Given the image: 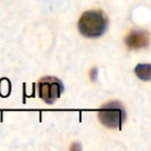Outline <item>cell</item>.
I'll return each instance as SVG.
<instances>
[{"label": "cell", "mask_w": 151, "mask_h": 151, "mask_svg": "<svg viewBox=\"0 0 151 151\" xmlns=\"http://www.w3.org/2000/svg\"><path fill=\"white\" fill-rule=\"evenodd\" d=\"M107 24V18L101 11H87L80 17L78 29L85 38L94 39L105 33Z\"/></svg>", "instance_id": "cell-1"}, {"label": "cell", "mask_w": 151, "mask_h": 151, "mask_svg": "<svg viewBox=\"0 0 151 151\" xmlns=\"http://www.w3.org/2000/svg\"><path fill=\"white\" fill-rule=\"evenodd\" d=\"M98 118L109 129H120L125 120V110L119 101H109L98 111Z\"/></svg>", "instance_id": "cell-2"}, {"label": "cell", "mask_w": 151, "mask_h": 151, "mask_svg": "<svg viewBox=\"0 0 151 151\" xmlns=\"http://www.w3.org/2000/svg\"><path fill=\"white\" fill-rule=\"evenodd\" d=\"M38 96L48 105L53 104L63 93V83L54 77H44L38 81Z\"/></svg>", "instance_id": "cell-3"}, {"label": "cell", "mask_w": 151, "mask_h": 151, "mask_svg": "<svg viewBox=\"0 0 151 151\" xmlns=\"http://www.w3.org/2000/svg\"><path fill=\"white\" fill-rule=\"evenodd\" d=\"M125 44L130 50L144 48L149 45V34L145 31L134 29L126 35Z\"/></svg>", "instance_id": "cell-4"}, {"label": "cell", "mask_w": 151, "mask_h": 151, "mask_svg": "<svg viewBox=\"0 0 151 151\" xmlns=\"http://www.w3.org/2000/svg\"><path fill=\"white\" fill-rule=\"evenodd\" d=\"M134 73L137 77L142 80H150V74H151V66L149 64H139L134 68Z\"/></svg>", "instance_id": "cell-5"}]
</instances>
